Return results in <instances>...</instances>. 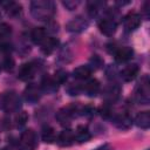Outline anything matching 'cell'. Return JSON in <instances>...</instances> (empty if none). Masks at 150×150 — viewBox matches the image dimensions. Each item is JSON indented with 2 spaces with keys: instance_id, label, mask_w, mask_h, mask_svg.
I'll return each mask as SVG.
<instances>
[{
  "instance_id": "20",
  "label": "cell",
  "mask_w": 150,
  "mask_h": 150,
  "mask_svg": "<svg viewBox=\"0 0 150 150\" xmlns=\"http://www.w3.org/2000/svg\"><path fill=\"white\" fill-rule=\"evenodd\" d=\"M1 5L5 7L7 14L9 16H16L21 13L22 11V7L20 4L18 2H14V1H7V2H1Z\"/></svg>"
},
{
  "instance_id": "8",
  "label": "cell",
  "mask_w": 150,
  "mask_h": 150,
  "mask_svg": "<svg viewBox=\"0 0 150 150\" xmlns=\"http://www.w3.org/2000/svg\"><path fill=\"white\" fill-rule=\"evenodd\" d=\"M117 28V23L112 18H103L98 22V29L102 34L107 36H111Z\"/></svg>"
},
{
  "instance_id": "4",
  "label": "cell",
  "mask_w": 150,
  "mask_h": 150,
  "mask_svg": "<svg viewBox=\"0 0 150 150\" xmlns=\"http://www.w3.org/2000/svg\"><path fill=\"white\" fill-rule=\"evenodd\" d=\"M0 103H1V108L5 111H7V112L18 111L19 108H20V105H21L20 97L14 91H7V93H5L1 96V98H0Z\"/></svg>"
},
{
  "instance_id": "25",
  "label": "cell",
  "mask_w": 150,
  "mask_h": 150,
  "mask_svg": "<svg viewBox=\"0 0 150 150\" xmlns=\"http://www.w3.org/2000/svg\"><path fill=\"white\" fill-rule=\"evenodd\" d=\"M118 94H120V88L117 86H111L110 88L107 89L105 91V97L111 102V101H115L117 97H118Z\"/></svg>"
},
{
  "instance_id": "22",
  "label": "cell",
  "mask_w": 150,
  "mask_h": 150,
  "mask_svg": "<svg viewBox=\"0 0 150 150\" xmlns=\"http://www.w3.org/2000/svg\"><path fill=\"white\" fill-rule=\"evenodd\" d=\"M91 69H90V67L89 66H79V67H76L74 70H73V76L75 77V79H77V80H87L89 76H90V74H91Z\"/></svg>"
},
{
  "instance_id": "32",
  "label": "cell",
  "mask_w": 150,
  "mask_h": 150,
  "mask_svg": "<svg viewBox=\"0 0 150 150\" xmlns=\"http://www.w3.org/2000/svg\"><path fill=\"white\" fill-rule=\"evenodd\" d=\"M79 1H74V0H66V1H63L62 2V5L68 9V11H73V9H75L77 6H79Z\"/></svg>"
},
{
  "instance_id": "11",
  "label": "cell",
  "mask_w": 150,
  "mask_h": 150,
  "mask_svg": "<svg viewBox=\"0 0 150 150\" xmlns=\"http://www.w3.org/2000/svg\"><path fill=\"white\" fill-rule=\"evenodd\" d=\"M56 142L60 146H70L75 142V135L74 131L70 129H64L62 130L59 136L56 137Z\"/></svg>"
},
{
  "instance_id": "2",
  "label": "cell",
  "mask_w": 150,
  "mask_h": 150,
  "mask_svg": "<svg viewBox=\"0 0 150 150\" xmlns=\"http://www.w3.org/2000/svg\"><path fill=\"white\" fill-rule=\"evenodd\" d=\"M81 105L79 104H75V103H71L67 107H63L61 108L56 115H55V118L57 120V122L61 124V125H68L70 123V121L76 116V115H81Z\"/></svg>"
},
{
  "instance_id": "24",
  "label": "cell",
  "mask_w": 150,
  "mask_h": 150,
  "mask_svg": "<svg viewBox=\"0 0 150 150\" xmlns=\"http://www.w3.org/2000/svg\"><path fill=\"white\" fill-rule=\"evenodd\" d=\"M103 2H101V1H90V2H88V5H87V7H88V13H89V15L90 16H95L98 12H100V9L103 7Z\"/></svg>"
},
{
  "instance_id": "16",
  "label": "cell",
  "mask_w": 150,
  "mask_h": 150,
  "mask_svg": "<svg viewBox=\"0 0 150 150\" xmlns=\"http://www.w3.org/2000/svg\"><path fill=\"white\" fill-rule=\"evenodd\" d=\"M57 46H59V40L56 38L49 36V38H46L45 41L41 43V50L43 54L49 55L57 48Z\"/></svg>"
},
{
  "instance_id": "19",
  "label": "cell",
  "mask_w": 150,
  "mask_h": 150,
  "mask_svg": "<svg viewBox=\"0 0 150 150\" xmlns=\"http://www.w3.org/2000/svg\"><path fill=\"white\" fill-rule=\"evenodd\" d=\"M74 135H75V141H77L79 143L88 142V141L90 139V137H91L90 131H89L88 128L84 127V125H80V127H77L76 131L74 132Z\"/></svg>"
},
{
  "instance_id": "6",
  "label": "cell",
  "mask_w": 150,
  "mask_h": 150,
  "mask_svg": "<svg viewBox=\"0 0 150 150\" xmlns=\"http://www.w3.org/2000/svg\"><path fill=\"white\" fill-rule=\"evenodd\" d=\"M123 26L125 30L132 32L141 26V15L136 12H130L123 18Z\"/></svg>"
},
{
  "instance_id": "28",
  "label": "cell",
  "mask_w": 150,
  "mask_h": 150,
  "mask_svg": "<svg viewBox=\"0 0 150 150\" xmlns=\"http://www.w3.org/2000/svg\"><path fill=\"white\" fill-rule=\"evenodd\" d=\"M53 77H54V80L56 81V83L60 86V84H62V83H64V82L67 81L68 74H67V71H64V70H62V69H59V70L55 71V74H54Z\"/></svg>"
},
{
  "instance_id": "30",
  "label": "cell",
  "mask_w": 150,
  "mask_h": 150,
  "mask_svg": "<svg viewBox=\"0 0 150 150\" xmlns=\"http://www.w3.org/2000/svg\"><path fill=\"white\" fill-rule=\"evenodd\" d=\"M90 63L93 64L91 67H90V69L93 70V68L94 69H98V68H101L102 67V64H103V61H102V59L98 56V55H93V57L90 59Z\"/></svg>"
},
{
  "instance_id": "21",
  "label": "cell",
  "mask_w": 150,
  "mask_h": 150,
  "mask_svg": "<svg viewBox=\"0 0 150 150\" xmlns=\"http://www.w3.org/2000/svg\"><path fill=\"white\" fill-rule=\"evenodd\" d=\"M46 35H47V32L45 28L42 27H36L34 28L32 32H30V40L35 43V45H41L45 39H46Z\"/></svg>"
},
{
  "instance_id": "10",
  "label": "cell",
  "mask_w": 150,
  "mask_h": 150,
  "mask_svg": "<svg viewBox=\"0 0 150 150\" xmlns=\"http://www.w3.org/2000/svg\"><path fill=\"white\" fill-rule=\"evenodd\" d=\"M36 64L34 62H27V63H23L20 69H19V73H18V77L22 81H28L30 80L35 71H36Z\"/></svg>"
},
{
  "instance_id": "34",
  "label": "cell",
  "mask_w": 150,
  "mask_h": 150,
  "mask_svg": "<svg viewBox=\"0 0 150 150\" xmlns=\"http://www.w3.org/2000/svg\"><path fill=\"white\" fill-rule=\"evenodd\" d=\"M94 150H114V149H112V146L110 144H103V145H101V146H98V148H96Z\"/></svg>"
},
{
  "instance_id": "17",
  "label": "cell",
  "mask_w": 150,
  "mask_h": 150,
  "mask_svg": "<svg viewBox=\"0 0 150 150\" xmlns=\"http://www.w3.org/2000/svg\"><path fill=\"white\" fill-rule=\"evenodd\" d=\"M100 90V82L95 79L88 80L83 86H82V91L86 93L88 96H95Z\"/></svg>"
},
{
  "instance_id": "9",
  "label": "cell",
  "mask_w": 150,
  "mask_h": 150,
  "mask_svg": "<svg viewBox=\"0 0 150 150\" xmlns=\"http://www.w3.org/2000/svg\"><path fill=\"white\" fill-rule=\"evenodd\" d=\"M23 95H25V98H26L27 102L35 103L40 100V97L42 95V90L39 86H36L34 83H30L26 87V89L23 91Z\"/></svg>"
},
{
  "instance_id": "7",
  "label": "cell",
  "mask_w": 150,
  "mask_h": 150,
  "mask_svg": "<svg viewBox=\"0 0 150 150\" xmlns=\"http://www.w3.org/2000/svg\"><path fill=\"white\" fill-rule=\"evenodd\" d=\"M88 23H89V22H88V20H87L84 16L79 15V16H75L74 19H71V20L67 23L66 28H67L69 32L80 33V32L84 30V29L88 27Z\"/></svg>"
},
{
  "instance_id": "5",
  "label": "cell",
  "mask_w": 150,
  "mask_h": 150,
  "mask_svg": "<svg viewBox=\"0 0 150 150\" xmlns=\"http://www.w3.org/2000/svg\"><path fill=\"white\" fill-rule=\"evenodd\" d=\"M38 145V136L33 129L25 130L19 139V150H35Z\"/></svg>"
},
{
  "instance_id": "18",
  "label": "cell",
  "mask_w": 150,
  "mask_h": 150,
  "mask_svg": "<svg viewBox=\"0 0 150 150\" xmlns=\"http://www.w3.org/2000/svg\"><path fill=\"white\" fill-rule=\"evenodd\" d=\"M135 124L141 129H148L150 127V112L149 111H141L136 115L134 120Z\"/></svg>"
},
{
  "instance_id": "14",
  "label": "cell",
  "mask_w": 150,
  "mask_h": 150,
  "mask_svg": "<svg viewBox=\"0 0 150 150\" xmlns=\"http://www.w3.org/2000/svg\"><path fill=\"white\" fill-rule=\"evenodd\" d=\"M42 93H48V94H52V93H55L59 88V84L56 83V81L54 80L53 76H43L42 81H41V86H40Z\"/></svg>"
},
{
  "instance_id": "15",
  "label": "cell",
  "mask_w": 150,
  "mask_h": 150,
  "mask_svg": "<svg viewBox=\"0 0 150 150\" xmlns=\"http://www.w3.org/2000/svg\"><path fill=\"white\" fill-rule=\"evenodd\" d=\"M134 55V50L128 47V46H124V47H121L118 49H116L115 52V60L117 62H127L129 61Z\"/></svg>"
},
{
  "instance_id": "27",
  "label": "cell",
  "mask_w": 150,
  "mask_h": 150,
  "mask_svg": "<svg viewBox=\"0 0 150 150\" xmlns=\"http://www.w3.org/2000/svg\"><path fill=\"white\" fill-rule=\"evenodd\" d=\"M11 34H12V27L6 22L0 23V40L7 39Z\"/></svg>"
},
{
  "instance_id": "29",
  "label": "cell",
  "mask_w": 150,
  "mask_h": 150,
  "mask_svg": "<svg viewBox=\"0 0 150 150\" xmlns=\"http://www.w3.org/2000/svg\"><path fill=\"white\" fill-rule=\"evenodd\" d=\"M67 91H68V94L71 95V96L80 95V94L82 93V86H81V84H74V83H71V84H69V86L67 87Z\"/></svg>"
},
{
  "instance_id": "35",
  "label": "cell",
  "mask_w": 150,
  "mask_h": 150,
  "mask_svg": "<svg viewBox=\"0 0 150 150\" xmlns=\"http://www.w3.org/2000/svg\"><path fill=\"white\" fill-rule=\"evenodd\" d=\"M0 150H12V149H11L9 146H4V148H2V149H0Z\"/></svg>"
},
{
  "instance_id": "23",
  "label": "cell",
  "mask_w": 150,
  "mask_h": 150,
  "mask_svg": "<svg viewBox=\"0 0 150 150\" xmlns=\"http://www.w3.org/2000/svg\"><path fill=\"white\" fill-rule=\"evenodd\" d=\"M41 138L45 143H53L54 141H56V132H55L54 128H52V127L43 128Z\"/></svg>"
},
{
  "instance_id": "33",
  "label": "cell",
  "mask_w": 150,
  "mask_h": 150,
  "mask_svg": "<svg viewBox=\"0 0 150 150\" xmlns=\"http://www.w3.org/2000/svg\"><path fill=\"white\" fill-rule=\"evenodd\" d=\"M149 7H150V2H149V1L144 2L143 12H144V16H145V18H149Z\"/></svg>"
},
{
  "instance_id": "3",
  "label": "cell",
  "mask_w": 150,
  "mask_h": 150,
  "mask_svg": "<svg viewBox=\"0 0 150 150\" xmlns=\"http://www.w3.org/2000/svg\"><path fill=\"white\" fill-rule=\"evenodd\" d=\"M150 82L149 77L144 75L137 83L135 89V98L139 104H148L150 102Z\"/></svg>"
},
{
  "instance_id": "12",
  "label": "cell",
  "mask_w": 150,
  "mask_h": 150,
  "mask_svg": "<svg viewBox=\"0 0 150 150\" xmlns=\"http://www.w3.org/2000/svg\"><path fill=\"white\" fill-rule=\"evenodd\" d=\"M112 123L116 128L121 129V130H127L131 127L132 124V120L128 114H120L112 117Z\"/></svg>"
},
{
  "instance_id": "1",
  "label": "cell",
  "mask_w": 150,
  "mask_h": 150,
  "mask_svg": "<svg viewBox=\"0 0 150 150\" xmlns=\"http://www.w3.org/2000/svg\"><path fill=\"white\" fill-rule=\"evenodd\" d=\"M30 14L40 21H49L55 14V7L52 1L35 0L30 2Z\"/></svg>"
},
{
  "instance_id": "26",
  "label": "cell",
  "mask_w": 150,
  "mask_h": 150,
  "mask_svg": "<svg viewBox=\"0 0 150 150\" xmlns=\"http://www.w3.org/2000/svg\"><path fill=\"white\" fill-rule=\"evenodd\" d=\"M15 124L18 127H22L27 123L28 121V114L26 111H18V114L15 115Z\"/></svg>"
},
{
  "instance_id": "13",
  "label": "cell",
  "mask_w": 150,
  "mask_h": 150,
  "mask_svg": "<svg viewBox=\"0 0 150 150\" xmlns=\"http://www.w3.org/2000/svg\"><path fill=\"white\" fill-rule=\"evenodd\" d=\"M139 71V67L136 64V63H131V64H128L125 66L122 70H121V77L125 81V82H130L132 81L137 74Z\"/></svg>"
},
{
  "instance_id": "36",
  "label": "cell",
  "mask_w": 150,
  "mask_h": 150,
  "mask_svg": "<svg viewBox=\"0 0 150 150\" xmlns=\"http://www.w3.org/2000/svg\"><path fill=\"white\" fill-rule=\"evenodd\" d=\"M1 68H2V64L0 63V71H1Z\"/></svg>"
},
{
  "instance_id": "31",
  "label": "cell",
  "mask_w": 150,
  "mask_h": 150,
  "mask_svg": "<svg viewBox=\"0 0 150 150\" xmlns=\"http://www.w3.org/2000/svg\"><path fill=\"white\" fill-rule=\"evenodd\" d=\"M2 66H4L5 70L11 71V70L14 68V60H13V57L9 56V55H7V56L4 59V63H2Z\"/></svg>"
}]
</instances>
